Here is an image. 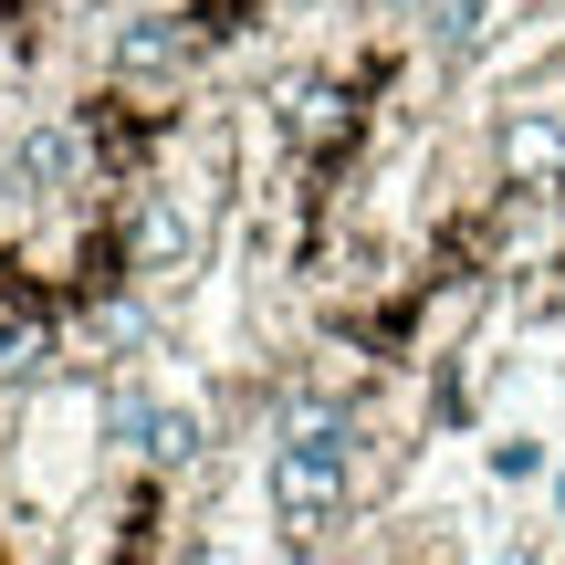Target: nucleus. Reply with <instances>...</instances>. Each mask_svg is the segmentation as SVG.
Listing matches in <instances>:
<instances>
[{
  "label": "nucleus",
  "mask_w": 565,
  "mask_h": 565,
  "mask_svg": "<svg viewBox=\"0 0 565 565\" xmlns=\"http://www.w3.org/2000/svg\"><path fill=\"white\" fill-rule=\"evenodd\" d=\"M356 461H366V440H356V419L345 408H294L282 419V440H273V503H282V524H345V503H356Z\"/></svg>",
  "instance_id": "f257e3e1"
},
{
  "label": "nucleus",
  "mask_w": 565,
  "mask_h": 565,
  "mask_svg": "<svg viewBox=\"0 0 565 565\" xmlns=\"http://www.w3.org/2000/svg\"><path fill=\"white\" fill-rule=\"evenodd\" d=\"M84 179V137L74 126H32V137L0 158V189H11L21 210H42V200H63V189Z\"/></svg>",
  "instance_id": "f03ea898"
}]
</instances>
